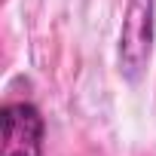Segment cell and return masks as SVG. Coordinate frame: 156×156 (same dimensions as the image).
Instances as JSON below:
<instances>
[{"label":"cell","instance_id":"cell-1","mask_svg":"<svg viewBox=\"0 0 156 156\" xmlns=\"http://www.w3.org/2000/svg\"><path fill=\"white\" fill-rule=\"evenodd\" d=\"M156 46V0H129L116 31V70L126 83H141Z\"/></svg>","mask_w":156,"mask_h":156},{"label":"cell","instance_id":"cell-2","mask_svg":"<svg viewBox=\"0 0 156 156\" xmlns=\"http://www.w3.org/2000/svg\"><path fill=\"white\" fill-rule=\"evenodd\" d=\"M46 119L34 101H6L0 110V156H43Z\"/></svg>","mask_w":156,"mask_h":156}]
</instances>
